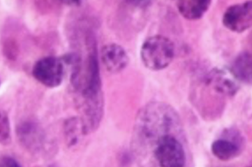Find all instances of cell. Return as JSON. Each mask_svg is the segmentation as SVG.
Listing matches in <instances>:
<instances>
[{
  "label": "cell",
  "instance_id": "9a60e30c",
  "mask_svg": "<svg viewBox=\"0 0 252 167\" xmlns=\"http://www.w3.org/2000/svg\"><path fill=\"white\" fill-rule=\"evenodd\" d=\"M152 0H126V2H128L130 5L136 6V7H144L150 3Z\"/></svg>",
  "mask_w": 252,
  "mask_h": 167
},
{
  "label": "cell",
  "instance_id": "30bf717a",
  "mask_svg": "<svg viewBox=\"0 0 252 167\" xmlns=\"http://www.w3.org/2000/svg\"><path fill=\"white\" fill-rule=\"evenodd\" d=\"M211 2L212 0H179L178 9L183 17L195 20L203 16Z\"/></svg>",
  "mask_w": 252,
  "mask_h": 167
},
{
  "label": "cell",
  "instance_id": "5b68a950",
  "mask_svg": "<svg viewBox=\"0 0 252 167\" xmlns=\"http://www.w3.org/2000/svg\"><path fill=\"white\" fill-rule=\"evenodd\" d=\"M16 131L19 142L32 154L40 153L46 146V134L40 124L33 119L20 121L17 124Z\"/></svg>",
  "mask_w": 252,
  "mask_h": 167
},
{
  "label": "cell",
  "instance_id": "9c48e42d",
  "mask_svg": "<svg viewBox=\"0 0 252 167\" xmlns=\"http://www.w3.org/2000/svg\"><path fill=\"white\" fill-rule=\"evenodd\" d=\"M208 84L217 92L225 95H233L238 91L236 82L228 74L220 70H214L207 79Z\"/></svg>",
  "mask_w": 252,
  "mask_h": 167
},
{
  "label": "cell",
  "instance_id": "4fadbf2b",
  "mask_svg": "<svg viewBox=\"0 0 252 167\" xmlns=\"http://www.w3.org/2000/svg\"><path fill=\"white\" fill-rule=\"evenodd\" d=\"M0 142L1 144L7 146L11 142L10 121L7 113L2 111L0 117Z\"/></svg>",
  "mask_w": 252,
  "mask_h": 167
},
{
  "label": "cell",
  "instance_id": "6da1fadb",
  "mask_svg": "<svg viewBox=\"0 0 252 167\" xmlns=\"http://www.w3.org/2000/svg\"><path fill=\"white\" fill-rule=\"evenodd\" d=\"M180 129L177 112L164 103L153 102L144 107L135 121V132L138 141L155 146L157 141L168 134H176Z\"/></svg>",
  "mask_w": 252,
  "mask_h": 167
},
{
  "label": "cell",
  "instance_id": "8992f818",
  "mask_svg": "<svg viewBox=\"0 0 252 167\" xmlns=\"http://www.w3.org/2000/svg\"><path fill=\"white\" fill-rule=\"evenodd\" d=\"M244 139L238 131H227L222 138L214 141L212 151L215 157L228 161L238 157L243 150Z\"/></svg>",
  "mask_w": 252,
  "mask_h": 167
},
{
  "label": "cell",
  "instance_id": "7a4b0ae2",
  "mask_svg": "<svg viewBox=\"0 0 252 167\" xmlns=\"http://www.w3.org/2000/svg\"><path fill=\"white\" fill-rule=\"evenodd\" d=\"M175 57V46L169 38L155 35L148 38L142 45L141 57L146 68L160 71L167 68Z\"/></svg>",
  "mask_w": 252,
  "mask_h": 167
},
{
  "label": "cell",
  "instance_id": "2e32d148",
  "mask_svg": "<svg viewBox=\"0 0 252 167\" xmlns=\"http://www.w3.org/2000/svg\"><path fill=\"white\" fill-rule=\"evenodd\" d=\"M60 1L65 5L76 6V5H79L83 3L85 0H60Z\"/></svg>",
  "mask_w": 252,
  "mask_h": 167
},
{
  "label": "cell",
  "instance_id": "277c9868",
  "mask_svg": "<svg viewBox=\"0 0 252 167\" xmlns=\"http://www.w3.org/2000/svg\"><path fill=\"white\" fill-rule=\"evenodd\" d=\"M64 63L62 58L53 56L42 57L34 65L32 75L35 80L46 87H59L65 76Z\"/></svg>",
  "mask_w": 252,
  "mask_h": 167
},
{
  "label": "cell",
  "instance_id": "5bb4252c",
  "mask_svg": "<svg viewBox=\"0 0 252 167\" xmlns=\"http://www.w3.org/2000/svg\"><path fill=\"white\" fill-rule=\"evenodd\" d=\"M0 167H19L22 166L14 157L10 156H3L0 160Z\"/></svg>",
  "mask_w": 252,
  "mask_h": 167
},
{
  "label": "cell",
  "instance_id": "8fae6325",
  "mask_svg": "<svg viewBox=\"0 0 252 167\" xmlns=\"http://www.w3.org/2000/svg\"><path fill=\"white\" fill-rule=\"evenodd\" d=\"M231 72L237 80L252 84V54L244 53L235 58Z\"/></svg>",
  "mask_w": 252,
  "mask_h": 167
},
{
  "label": "cell",
  "instance_id": "3957f363",
  "mask_svg": "<svg viewBox=\"0 0 252 167\" xmlns=\"http://www.w3.org/2000/svg\"><path fill=\"white\" fill-rule=\"evenodd\" d=\"M175 135L162 137L153 146L155 158L161 167H182L186 164L184 146Z\"/></svg>",
  "mask_w": 252,
  "mask_h": 167
},
{
  "label": "cell",
  "instance_id": "ba28073f",
  "mask_svg": "<svg viewBox=\"0 0 252 167\" xmlns=\"http://www.w3.org/2000/svg\"><path fill=\"white\" fill-rule=\"evenodd\" d=\"M104 66L111 73H119L128 65L129 58L126 50L118 44H108L101 51Z\"/></svg>",
  "mask_w": 252,
  "mask_h": 167
},
{
  "label": "cell",
  "instance_id": "52a82bcc",
  "mask_svg": "<svg viewBox=\"0 0 252 167\" xmlns=\"http://www.w3.org/2000/svg\"><path fill=\"white\" fill-rule=\"evenodd\" d=\"M224 27L235 32H242L252 27V0L231 5L223 16Z\"/></svg>",
  "mask_w": 252,
  "mask_h": 167
},
{
  "label": "cell",
  "instance_id": "7c38bea8",
  "mask_svg": "<svg viewBox=\"0 0 252 167\" xmlns=\"http://www.w3.org/2000/svg\"><path fill=\"white\" fill-rule=\"evenodd\" d=\"M83 119L72 117L67 119L64 124V137L68 147L76 146L83 137L86 136Z\"/></svg>",
  "mask_w": 252,
  "mask_h": 167
}]
</instances>
